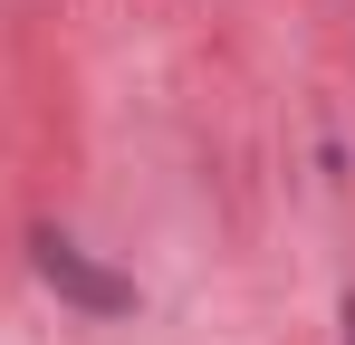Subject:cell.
<instances>
[{
	"mask_svg": "<svg viewBox=\"0 0 355 345\" xmlns=\"http://www.w3.org/2000/svg\"><path fill=\"white\" fill-rule=\"evenodd\" d=\"M39 278H49V288H67V297H77V307H96V317L135 307V288H125V278H106V269H96L77 240H58V230H39Z\"/></svg>",
	"mask_w": 355,
	"mask_h": 345,
	"instance_id": "6da1fadb",
	"label": "cell"
},
{
	"mask_svg": "<svg viewBox=\"0 0 355 345\" xmlns=\"http://www.w3.org/2000/svg\"><path fill=\"white\" fill-rule=\"evenodd\" d=\"M346 345H355V307H346Z\"/></svg>",
	"mask_w": 355,
	"mask_h": 345,
	"instance_id": "7a4b0ae2",
	"label": "cell"
}]
</instances>
